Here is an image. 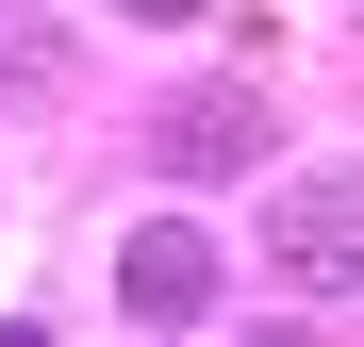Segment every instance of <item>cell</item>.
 Masks as SVG:
<instances>
[{
    "mask_svg": "<svg viewBox=\"0 0 364 347\" xmlns=\"http://www.w3.org/2000/svg\"><path fill=\"white\" fill-rule=\"evenodd\" d=\"M116 298H133V331H199V314H215V248H199L182 215H149L133 248H116Z\"/></svg>",
    "mask_w": 364,
    "mask_h": 347,
    "instance_id": "6da1fadb",
    "label": "cell"
},
{
    "mask_svg": "<svg viewBox=\"0 0 364 347\" xmlns=\"http://www.w3.org/2000/svg\"><path fill=\"white\" fill-rule=\"evenodd\" d=\"M116 17H199V0H116Z\"/></svg>",
    "mask_w": 364,
    "mask_h": 347,
    "instance_id": "277c9868",
    "label": "cell"
},
{
    "mask_svg": "<svg viewBox=\"0 0 364 347\" xmlns=\"http://www.w3.org/2000/svg\"><path fill=\"white\" fill-rule=\"evenodd\" d=\"M166 165H249V99H182L166 116Z\"/></svg>",
    "mask_w": 364,
    "mask_h": 347,
    "instance_id": "3957f363",
    "label": "cell"
},
{
    "mask_svg": "<svg viewBox=\"0 0 364 347\" xmlns=\"http://www.w3.org/2000/svg\"><path fill=\"white\" fill-rule=\"evenodd\" d=\"M249 347H315V331H249Z\"/></svg>",
    "mask_w": 364,
    "mask_h": 347,
    "instance_id": "5b68a950",
    "label": "cell"
},
{
    "mask_svg": "<svg viewBox=\"0 0 364 347\" xmlns=\"http://www.w3.org/2000/svg\"><path fill=\"white\" fill-rule=\"evenodd\" d=\"M0 347H33V331H0Z\"/></svg>",
    "mask_w": 364,
    "mask_h": 347,
    "instance_id": "8992f818",
    "label": "cell"
},
{
    "mask_svg": "<svg viewBox=\"0 0 364 347\" xmlns=\"http://www.w3.org/2000/svg\"><path fill=\"white\" fill-rule=\"evenodd\" d=\"M265 265H282V281H348V265H364V199H348V182H282V199H265Z\"/></svg>",
    "mask_w": 364,
    "mask_h": 347,
    "instance_id": "7a4b0ae2",
    "label": "cell"
}]
</instances>
